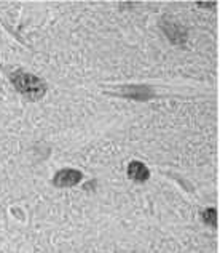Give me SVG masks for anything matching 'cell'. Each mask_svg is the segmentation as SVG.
Listing matches in <instances>:
<instances>
[{
    "instance_id": "1",
    "label": "cell",
    "mask_w": 220,
    "mask_h": 253,
    "mask_svg": "<svg viewBox=\"0 0 220 253\" xmlns=\"http://www.w3.org/2000/svg\"><path fill=\"white\" fill-rule=\"evenodd\" d=\"M11 82L16 86L18 91H21L29 99H38L45 95V84L42 79L35 76L26 74V72H15L11 76Z\"/></svg>"
},
{
    "instance_id": "2",
    "label": "cell",
    "mask_w": 220,
    "mask_h": 253,
    "mask_svg": "<svg viewBox=\"0 0 220 253\" xmlns=\"http://www.w3.org/2000/svg\"><path fill=\"white\" fill-rule=\"evenodd\" d=\"M82 178L83 175L78 170L65 169L56 173L55 178H53V184L58 186V188H72V186H75L82 181Z\"/></svg>"
},
{
    "instance_id": "3",
    "label": "cell",
    "mask_w": 220,
    "mask_h": 253,
    "mask_svg": "<svg viewBox=\"0 0 220 253\" xmlns=\"http://www.w3.org/2000/svg\"><path fill=\"white\" fill-rule=\"evenodd\" d=\"M128 176L131 179H134V181H141L142 183V181H147V179H149L150 171L142 162L134 161V162H131L129 167H128Z\"/></svg>"
},
{
    "instance_id": "4",
    "label": "cell",
    "mask_w": 220,
    "mask_h": 253,
    "mask_svg": "<svg viewBox=\"0 0 220 253\" xmlns=\"http://www.w3.org/2000/svg\"><path fill=\"white\" fill-rule=\"evenodd\" d=\"M203 218H204L206 224L214 226V228H216V224H217V213H216L214 209H208V210H206L203 213Z\"/></svg>"
}]
</instances>
